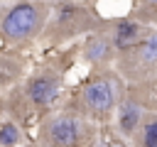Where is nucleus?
Instances as JSON below:
<instances>
[{
    "label": "nucleus",
    "instance_id": "6e6552de",
    "mask_svg": "<svg viewBox=\"0 0 157 147\" xmlns=\"http://www.w3.org/2000/svg\"><path fill=\"white\" fill-rule=\"evenodd\" d=\"M135 17L157 24V0H135Z\"/></svg>",
    "mask_w": 157,
    "mask_h": 147
},
{
    "label": "nucleus",
    "instance_id": "f257e3e1",
    "mask_svg": "<svg viewBox=\"0 0 157 147\" xmlns=\"http://www.w3.org/2000/svg\"><path fill=\"white\" fill-rule=\"evenodd\" d=\"M49 7L44 0H22L0 10V37L7 42H25L42 32Z\"/></svg>",
    "mask_w": 157,
    "mask_h": 147
},
{
    "label": "nucleus",
    "instance_id": "f8f14e48",
    "mask_svg": "<svg viewBox=\"0 0 157 147\" xmlns=\"http://www.w3.org/2000/svg\"><path fill=\"white\" fill-rule=\"evenodd\" d=\"M17 127L15 125H2V130H0V142L2 145H15L17 142Z\"/></svg>",
    "mask_w": 157,
    "mask_h": 147
},
{
    "label": "nucleus",
    "instance_id": "1a4fd4ad",
    "mask_svg": "<svg viewBox=\"0 0 157 147\" xmlns=\"http://www.w3.org/2000/svg\"><path fill=\"white\" fill-rule=\"evenodd\" d=\"M17 74H20V61L10 56H0V86L17 78Z\"/></svg>",
    "mask_w": 157,
    "mask_h": 147
},
{
    "label": "nucleus",
    "instance_id": "f03ea898",
    "mask_svg": "<svg viewBox=\"0 0 157 147\" xmlns=\"http://www.w3.org/2000/svg\"><path fill=\"white\" fill-rule=\"evenodd\" d=\"M101 27H105V22L86 5L78 2H59L52 12L47 34L52 42H61V39H71L86 32H98Z\"/></svg>",
    "mask_w": 157,
    "mask_h": 147
},
{
    "label": "nucleus",
    "instance_id": "20e7f679",
    "mask_svg": "<svg viewBox=\"0 0 157 147\" xmlns=\"http://www.w3.org/2000/svg\"><path fill=\"white\" fill-rule=\"evenodd\" d=\"M44 140L49 145H56V147H71L76 145L78 140V123L71 120V118H54L47 127H44Z\"/></svg>",
    "mask_w": 157,
    "mask_h": 147
},
{
    "label": "nucleus",
    "instance_id": "9b49d317",
    "mask_svg": "<svg viewBox=\"0 0 157 147\" xmlns=\"http://www.w3.org/2000/svg\"><path fill=\"white\" fill-rule=\"evenodd\" d=\"M142 142H145V147H157V118H152V120L145 125V130H142Z\"/></svg>",
    "mask_w": 157,
    "mask_h": 147
},
{
    "label": "nucleus",
    "instance_id": "39448f33",
    "mask_svg": "<svg viewBox=\"0 0 157 147\" xmlns=\"http://www.w3.org/2000/svg\"><path fill=\"white\" fill-rule=\"evenodd\" d=\"M83 100H86V105H88L91 110H96V113L108 110V108L113 105V100H115L113 83H110V81H103V78L88 83V86L83 88Z\"/></svg>",
    "mask_w": 157,
    "mask_h": 147
},
{
    "label": "nucleus",
    "instance_id": "423d86ee",
    "mask_svg": "<svg viewBox=\"0 0 157 147\" xmlns=\"http://www.w3.org/2000/svg\"><path fill=\"white\" fill-rule=\"evenodd\" d=\"M27 91H29V98L39 105H47L56 98V91H59V78L52 76V74H39L34 76L29 83H27Z\"/></svg>",
    "mask_w": 157,
    "mask_h": 147
},
{
    "label": "nucleus",
    "instance_id": "9d476101",
    "mask_svg": "<svg viewBox=\"0 0 157 147\" xmlns=\"http://www.w3.org/2000/svg\"><path fill=\"white\" fill-rule=\"evenodd\" d=\"M137 118H140V110L135 105H123V113H120V127H123V132H132L135 125H137Z\"/></svg>",
    "mask_w": 157,
    "mask_h": 147
},
{
    "label": "nucleus",
    "instance_id": "7ed1b4c3",
    "mask_svg": "<svg viewBox=\"0 0 157 147\" xmlns=\"http://www.w3.org/2000/svg\"><path fill=\"white\" fill-rule=\"evenodd\" d=\"M150 34H152V29L147 27V22H142V20H137V17H135V20H118V22H113L110 42H113L115 49L128 51V49L142 44Z\"/></svg>",
    "mask_w": 157,
    "mask_h": 147
},
{
    "label": "nucleus",
    "instance_id": "0eeeda50",
    "mask_svg": "<svg viewBox=\"0 0 157 147\" xmlns=\"http://www.w3.org/2000/svg\"><path fill=\"white\" fill-rule=\"evenodd\" d=\"M113 51V42L103 34H91L86 42V59L88 61H103Z\"/></svg>",
    "mask_w": 157,
    "mask_h": 147
}]
</instances>
